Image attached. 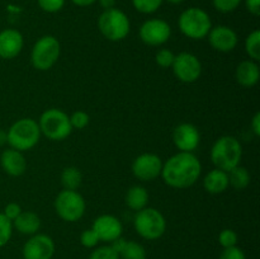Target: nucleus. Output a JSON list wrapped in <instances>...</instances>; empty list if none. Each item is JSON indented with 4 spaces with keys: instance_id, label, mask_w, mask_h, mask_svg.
Masks as SVG:
<instances>
[{
    "instance_id": "1",
    "label": "nucleus",
    "mask_w": 260,
    "mask_h": 259,
    "mask_svg": "<svg viewBox=\"0 0 260 259\" xmlns=\"http://www.w3.org/2000/svg\"><path fill=\"white\" fill-rule=\"evenodd\" d=\"M201 173L202 164L193 152L178 151L162 163L161 178L169 187L184 189L197 183Z\"/></svg>"
},
{
    "instance_id": "2",
    "label": "nucleus",
    "mask_w": 260,
    "mask_h": 259,
    "mask_svg": "<svg viewBox=\"0 0 260 259\" xmlns=\"http://www.w3.org/2000/svg\"><path fill=\"white\" fill-rule=\"evenodd\" d=\"M38 122L33 118H20L15 121L7 131V142L12 149L28 151L38 144L41 139Z\"/></svg>"
},
{
    "instance_id": "3",
    "label": "nucleus",
    "mask_w": 260,
    "mask_h": 259,
    "mask_svg": "<svg viewBox=\"0 0 260 259\" xmlns=\"http://www.w3.org/2000/svg\"><path fill=\"white\" fill-rule=\"evenodd\" d=\"M243 157V146L234 136H222L217 139L211 149V160L216 168L230 172L240 165Z\"/></svg>"
},
{
    "instance_id": "4",
    "label": "nucleus",
    "mask_w": 260,
    "mask_h": 259,
    "mask_svg": "<svg viewBox=\"0 0 260 259\" xmlns=\"http://www.w3.org/2000/svg\"><path fill=\"white\" fill-rule=\"evenodd\" d=\"M41 134L52 141H62L73 132L70 116L58 108L46 109L38 121Z\"/></svg>"
},
{
    "instance_id": "5",
    "label": "nucleus",
    "mask_w": 260,
    "mask_h": 259,
    "mask_svg": "<svg viewBox=\"0 0 260 259\" xmlns=\"http://www.w3.org/2000/svg\"><path fill=\"white\" fill-rule=\"evenodd\" d=\"M179 29L190 40H202L207 37L212 28V20L206 10L192 7L185 9L178 19Z\"/></svg>"
},
{
    "instance_id": "6",
    "label": "nucleus",
    "mask_w": 260,
    "mask_h": 259,
    "mask_svg": "<svg viewBox=\"0 0 260 259\" xmlns=\"http://www.w3.org/2000/svg\"><path fill=\"white\" fill-rule=\"evenodd\" d=\"M136 233L146 240H157L167 231V220L159 210L145 207L137 211L134 218Z\"/></svg>"
},
{
    "instance_id": "7",
    "label": "nucleus",
    "mask_w": 260,
    "mask_h": 259,
    "mask_svg": "<svg viewBox=\"0 0 260 259\" xmlns=\"http://www.w3.org/2000/svg\"><path fill=\"white\" fill-rule=\"evenodd\" d=\"M98 28L104 38L112 42H118L128 36L131 23L124 12L118 8L107 9L99 15Z\"/></svg>"
},
{
    "instance_id": "8",
    "label": "nucleus",
    "mask_w": 260,
    "mask_h": 259,
    "mask_svg": "<svg viewBox=\"0 0 260 259\" xmlns=\"http://www.w3.org/2000/svg\"><path fill=\"white\" fill-rule=\"evenodd\" d=\"M61 53V45L53 36H42L33 45L30 51V62L40 71H47L57 62Z\"/></svg>"
},
{
    "instance_id": "9",
    "label": "nucleus",
    "mask_w": 260,
    "mask_h": 259,
    "mask_svg": "<svg viewBox=\"0 0 260 259\" xmlns=\"http://www.w3.org/2000/svg\"><path fill=\"white\" fill-rule=\"evenodd\" d=\"M86 203L78 190L63 189L55 200V211L61 220L66 222H76L84 216Z\"/></svg>"
},
{
    "instance_id": "10",
    "label": "nucleus",
    "mask_w": 260,
    "mask_h": 259,
    "mask_svg": "<svg viewBox=\"0 0 260 259\" xmlns=\"http://www.w3.org/2000/svg\"><path fill=\"white\" fill-rule=\"evenodd\" d=\"M173 73L178 80L183 83H194L202 74V62L196 55L190 52H180L175 55L172 65Z\"/></svg>"
},
{
    "instance_id": "11",
    "label": "nucleus",
    "mask_w": 260,
    "mask_h": 259,
    "mask_svg": "<svg viewBox=\"0 0 260 259\" xmlns=\"http://www.w3.org/2000/svg\"><path fill=\"white\" fill-rule=\"evenodd\" d=\"M172 27L169 23L160 18L145 20L140 27V38L149 46H161L169 41Z\"/></svg>"
},
{
    "instance_id": "12",
    "label": "nucleus",
    "mask_w": 260,
    "mask_h": 259,
    "mask_svg": "<svg viewBox=\"0 0 260 259\" xmlns=\"http://www.w3.org/2000/svg\"><path fill=\"white\" fill-rule=\"evenodd\" d=\"M162 160L159 155L145 152L139 155L132 163V173L142 182H151L161 175Z\"/></svg>"
},
{
    "instance_id": "13",
    "label": "nucleus",
    "mask_w": 260,
    "mask_h": 259,
    "mask_svg": "<svg viewBox=\"0 0 260 259\" xmlns=\"http://www.w3.org/2000/svg\"><path fill=\"white\" fill-rule=\"evenodd\" d=\"M56 246L52 238L46 234H35L23 245V259H52Z\"/></svg>"
},
{
    "instance_id": "14",
    "label": "nucleus",
    "mask_w": 260,
    "mask_h": 259,
    "mask_svg": "<svg viewBox=\"0 0 260 259\" xmlns=\"http://www.w3.org/2000/svg\"><path fill=\"white\" fill-rule=\"evenodd\" d=\"M95 234L98 235L99 241L109 243L114 241L116 239L121 238L123 233L122 222L113 215H101L94 220L91 226Z\"/></svg>"
},
{
    "instance_id": "15",
    "label": "nucleus",
    "mask_w": 260,
    "mask_h": 259,
    "mask_svg": "<svg viewBox=\"0 0 260 259\" xmlns=\"http://www.w3.org/2000/svg\"><path fill=\"white\" fill-rule=\"evenodd\" d=\"M173 141L179 151L193 152L201 142V134L192 123H180L173 132Z\"/></svg>"
},
{
    "instance_id": "16",
    "label": "nucleus",
    "mask_w": 260,
    "mask_h": 259,
    "mask_svg": "<svg viewBox=\"0 0 260 259\" xmlns=\"http://www.w3.org/2000/svg\"><path fill=\"white\" fill-rule=\"evenodd\" d=\"M208 42L218 52H231L238 46L239 38L235 30L228 25H216L208 33Z\"/></svg>"
},
{
    "instance_id": "17",
    "label": "nucleus",
    "mask_w": 260,
    "mask_h": 259,
    "mask_svg": "<svg viewBox=\"0 0 260 259\" xmlns=\"http://www.w3.org/2000/svg\"><path fill=\"white\" fill-rule=\"evenodd\" d=\"M24 40L19 30L7 28L0 32V57L4 60L15 58L23 50Z\"/></svg>"
},
{
    "instance_id": "18",
    "label": "nucleus",
    "mask_w": 260,
    "mask_h": 259,
    "mask_svg": "<svg viewBox=\"0 0 260 259\" xmlns=\"http://www.w3.org/2000/svg\"><path fill=\"white\" fill-rule=\"evenodd\" d=\"M0 164L3 170L12 177H20L27 170V160L23 152L12 147L2 152Z\"/></svg>"
},
{
    "instance_id": "19",
    "label": "nucleus",
    "mask_w": 260,
    "mask_h": 259,
    "mask_svg": "<svg viewBox=\"0 0 260 259\" xmlns=\"http://www.w3.org/2000/svg\"><path fill=\"white\" fill-rule=\"evenodd\" d=\"M236 81L244 88H251L258 84L260 78V69L256 61L245 60L236 68Z\"/></svg>"
},
{
    "instance_id": "20",
    "label": "nucleus",
    "mask_w": 260,
    "mask_h": 259,
    "mask_svg": "<svg viewBox=\"0 0 260 259\" xmlns=\"http://www.w3.org/2000/svg\"><path fill=\"white\" fill-rule=\"evenodd\" d=\"M13 222V229L23 235H35L41 229V218L37 213L32 211H22L19 216Z\"/></svg>"
},
{
    "instance_id": "21",
    "label": "nucleus",
    "mask_w": 260,
    "mask_h": 259,
    "mask_svg": "<svg viewBox=\"0 0 260 259\" xmlns=\"http://www.w3.org/2000/svg\"><path fill=\"white\" fill-rule=\"evenodd\" d=\"M229 174L228 172L215 168L211 172L207 173V175L203 179V187L211 195H220L223 193L229 188Z\"/></svg>"
},
{
    "instance_id": "22",
    "label": "nucleus",
    "mask_w": 260,
    "mask_h": 259,
    "mask_svg": "<svg viewBox=\"0 0 260 259\" xmlns=\"http://www.w3.org/2000/svg\"><path fill=\"white\" fill-rule=\"evenodd\" d=\"M124 201H126L127 207L137 212V211L147 207L149 192H147L146 188L142 187V185H134V187H131L127 190Z\"/></svg>"
},
{
    "instance_id": "23",
    "label": "nucleus",
    "mask_w": 260,
    "mask_h": 259,
    "mask_svg": "<svg viewBox=\"0 0 260 259\" xmlns=\"http://www.w3.org/2000/svg\"><path fill=\"white\" fill-rule=\"evenodd\" d=\"M81 182H83V174L78 168L68 167L61 173V183L63 185V189L78 190Z\"/></svg>"
},
{
    "instance_id": "24",
    "label": "nucleus",
    "mask_w": 260,
    "mask_h": 259,
    "mask_svg": "<svg viewBox=\"0 0 260 259\" xmlns=\"http://www.w3.org/2000/svg\"><path fill=\"white\" fill-rule=\"evenodd\" d=\"M228 174L229 183H230V185H233L235 189H245V188L250 184V174H249L248 169L241 167V165H238L236 168H234V169L230 170Z\"/></svg>"
},
{
    "instance_id": "25",
    "label": "nucleus",
    "mask_w": 260,
    "mask_h": 259,
    "mask_svg": "<svg viewBox=\"0 0 260 259\" xmlns=\"http://www.w3.org/2000/svg\"><path fill=\"white\" fill-rule=\"evenodd\" d=\"M146 249L137 241H126L123 249L119 253V258L122 259H146Z\"/></svg>"
},
{
    "instance_id": "26",
    "label": "nucleus",
    "mask_w": 260,
    "mask_h": 259,
    "mask_svg": "<svg viewBox=\"0 0 260 259\" xmlns=\"http://www.w3.org/2000/svg\"><path fill=\"white\" fill-rule=\"evenodd\" d=\"M245 51L250 60H260V30L255 29L246 37L245 40Z\"/></svg>"
},
{
    "instance_id": "27",
    "label": "nucleus",
    "mask_w": 260,
    "mask_h": 259,
    "mask_svg": "<svg viewBox=\"0 0 260 259\" xmlns=\"http://www.w3.org/2000/svg\"><path fill=\"white\" fill-rule=\"evenodd\" d=\"M164 0H132L134 8L142 14H152L161 7Z\"/></svg>"
},
{
    "instance_id": "28",
    "label": "nucleus",
    "mask_w": 260,
    "mask_h": 259,
    "mask_svg": "<svg viewBox=\"0 0 260 259\" xmlns=\"http://www.w3.org/2000/svg\"><path fill=\"white\" fill-rule=\"evenodd\" d=\"M13 235V222L0 212V248L7 245Z\"/></svg>"
},
{
    "instance_id": "29",
    "label": "nucleus",
    "mask_w": 260,
    "mask_h": 259,
    "mask_svg": "<svg viewBox=\"0 0 260 259\" xmlns=\"http://www.w3.org/2000/svg\"><path fill=\"white\" fill-rule=\"evenodd\" d=\"M89 259H121L119 254L111 245L95 246L89 255Z\"/></svg>"
},
{
    "instance_id": "30",
    "label": "nucleus",
    "mask_w": 260,
    "mask_h": 259,
    "mask_svg": "<svg viewBox=\"0 0 260 259\" xmlns=\"http://www.w3.org/2000/svg\"><path fill=\"white\" fill-rule=\"evenodd\" d=\"M239 236L233 229H223L218 235V243L223 249L233 248V246L238 245Z\"/></svg>"
},
{
    "instance_id": "31",
    "label": "nucleus",
    "mask_w": 260,
    "mask_h": 259,
    "mask_svg": "<svg viewBox=\"0 0 260 259\" xmlns=\"http://www.w3.org/2000/svg\"><path fill=\"white\" fill-rule=\"evenodd\" d=\"M175 55L173 53V51L168 50V48H162L159 50L155 55V61H156L157 65L162 69H169L172 68L173 62H174Z\"/></svg>"
},
{
    "instance_id": "32",
    "label": "nucleus",
    "mask_w": 260,
    "mask_h": 259,
    "mask_svg": "<svg viewBox=\"0 0 260 259\" xmlns=\"http://www.w3.org/2000/svg\"><path fill=\"white\" fill-rule=\"evenodd\" d=\"M89 121H90V117H89V114L84 111H76L70 116L71 127L76 130L85 128L89 124Z\"/></svg>"
},
{
    "instance_id": "33",
    "label": "nucleus",
    "mask_w": 260,
    "mask_h": 259,
    "mask_svg": "<svg viewBox=\"0 0 260 259\" xmlns=\"http://www.w3.org/2000/svg\"><path fill=\"white\" fill-rule=\"evenodd\" d=\"M80 243L81 245L85 246V248L94 249L95 246H98L99 238L93 229H86V230H84L83 233H81Z\"/></svg>"
},
{
    "instance_id": "34",
    "label": "nucleus",
    "mask_w": 260,
    "mask_h": 259,
    "mask_svg": "<svg viewBox=\"0 0 260 259\" xmlns=\"http://www.w3.org/2000/svg\"><path fill=\"white\" fill-rule=\"evenodd\" d=\"M213 7L221 13H231L239 8L241 0H212Z\"/></svg>"
},
{
    "instance_id": "35",
    "label": "nucleus",
    "mask_w": 260,
    "mask_h": 259,
    "mask_svg": "<svg viewBox=\"0 0 260 259\" xmlns=\"http://www.w3.org/2000/svg\"><path fill=\"white\" fill-rule=\"evenodd\" d=\"M37 3L46 13H57L65 5V0H37Z\"/></svg>"
},
{
    "instance_id": "36",
    "label": "nucleus",
    "mask_w": 260,
    "mask_h": 259,
    "mask_svg": "<svg viewBox=\"0 0 260 259\" xmlns=\"http://www.w3.org/2000/svg\"><path fill=\"white\" fill-rule=\"evenodd\" d=\"M218 259H246L245 253L243 249L239 248L238 245L233 246V248H226L221 251L220 258Z\"/></svg>"
},
{
    "instance_id": "37",
    "label": "nucleus",
    "mask_w": 260,
    "mask_h": 259,
    "mask_svg": "<svg viewBox=\"0 0 260 259\" xmlns=\"http://www.w3.org/2000/svg\"><path fill=\"white\" fill-rule=\"evenodd\" d=\"M22 207H20L18 203L15 202H10L8 203L7 206L4 207V211H3V213H4L5 216H7L8 218H9L10 221H14L15 218L18 217V216L22 213Z\"/></svg>"
},
{
    "instance_id": "38",
    "label": "nucleus",
    "mask_w": 260,
    "mask_h": 259,
    "mask_svg": "<svg viewBox=\"0 0 260 259\" xmlns=\"http://www.w3.org/2000/svg\"><path fill=\"white\" fill-rule=\"evenodd\" d=\"M245 7L250 14L255 17L260 15V0H245Z\"/></svg>"
},
{
    "instance_id": "39",
    "label": "nucleus",
    "mask_w": 260,
    "mask_h": 259,
    "mask_svg": "<svg viewBox=\"0 0 260 259\" xmlns=\"http://www.w3.org/2000/svg\"><path fill=\"white\" fill-rule=\"evenodd\" d=\"M250 127H251V131L254 132V135L255 136H260V113L254 114V117L251 118V123H250Z\"/></svg>"
},
{
    "instance_id": "40",
    "label": "nucleus",
    "mask_w": 260,
    "mask_h": 259,
    "mask_svg": "<svg viewBox=\"0 0 260 259\" xmlns=\"http://www.w3.org/2000/svg\"><path fill=\"white\" fill-rule=\"evenodd\" d=\"M99 4H101V7L103 8L104 10L112 9V8H114V5H116V0H99Z\"/></svg>"
},
{
    "instance_id": "41",
    "label": "nucleus",
    "mask_w": 260,
    "mask_h": 259,
    "mask_svg": "<svg viewBox=\"0 0 260 259\" xmlns=\"http://www.w3.org/2000/svg\"><path fill=\"white\" fill-rule=\"evenodd\" d=\"M71 2L75 5H78V7H90V5H93L98 0H71Z\"/></svg>"
},
{
    "instance_id": "42",
    "label": "nucleus",
    "mask_w": 260,
    "mask_h": 259,
    "mask_svg": "<svg viewBox=\"0 0 260 259\" xmlns=\"http://www.w3.org/2000/svg\"><path fill=\"white\" fill-rule=\"evenodd\" d=\"M4 144H7V132L0 128V146H3Z\"/></svg>"
},
{
    "instance_id": "43",
    "label": "nucleus",
    "mask_w": 260,
    "mask_h": 259,
    "mask_svg": "<svg viewBox=\"0 0 260 259\" xmlns=\"http://www.w3.org/2000/svg\"><path fill=\"white\" fill-rule=\"evenodd\" d=\"M168 3H170V4H180V3H183L184 0H167Z\"/></svg>"
}]
</instances>
